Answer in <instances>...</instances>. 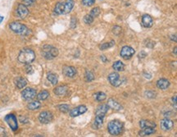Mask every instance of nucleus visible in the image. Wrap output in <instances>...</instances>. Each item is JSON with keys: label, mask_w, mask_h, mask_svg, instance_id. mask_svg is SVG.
I'll list each match as a JSON object with an SVG mask.
<instances>
[{"label": "nucleus", "mask_w": 177, "mask_h": 137, "mask_svg": "<svg viewBox=\"0 0 177 137\" xmlns=\"http://www.w3.org/2000/svg\"><path fill=\"white\" fill-rule=\"evenodd\" d=\"M155 131H156V130H155L154 127L144 128L139 132V135L140 136H147V135H150L155 133Z\"/></svg>", "instance_id": "21"}, {"label": "nucleus", "mask_w": 177, "mask_h": 137, "mask_svg": "<svg viewBox=\"0 0 177 137\" xmlns=\"http://www.w3.org/2000/svg\"><path fill=\"white\" fill-rule=\"evenodd\" d=\"M172 101H173V103L177 104V95L174 96V97H172Z\"/></svg>", "instance_id": "44"}, {"label": "nucleus", "mask_w": 177, "mask_h": 137, "mask_svg": "<svg viewBox=\"0 0 177 137\" xmlns=\"http://www.w3.org/2000/svg\"><path fill=\"white\" fill-rule=\"evenodd\" d=\"M62 73H63L64 76H66V77H69V78H73L75 77L77 73V71L76 69L74 67V66H64L63 68H62Z\"/></svg>", "instance_id": "12"}, {"label": "nucleus", "mask_w": 177, "mask_h": 137, "mask_svg": "<svg viewBox=\"0 0 177 137\" xmlns=\"http://www.w3.org/2000/svg\"><path fill=\"white\" fill-rule=\"evenodd\" d=\"M22 99L26 101H31L33 100L34 98H36L37 96V91L35 89L30 88V87H27V88L24 89L22 91Z\"/></svg>", "instance_id": "5"}, {"label": "nucleus", "mask_w": 177, "mask_h": 137, "mask_svg": "<svg viewBox=\"0 0 177 137\" xmlns=\"http://www.w3.org/2000/svg\"><path fill=\"white\" fill-rule=\"evenodd\" d=\"M47 79L53 86H56L58 83V78L56 74L53 73V72H48L47 74Z\"/></svg>", "instance_id": "22"}, {"label": "nucleus", "mask_w": 177, "mask_h": 137, "mask_svg": "<svg viewBox=\"0 0 177 137\" xmlns=\"http://www.w3.org/2000/svg\"><path fill=\"white\" fill-rule=\"evenodd\" d=\"M9 29L16 34H22V35H26L30 33V30L28 29V27L18 22H11L9 24Z\"/></svg>", "instance_id": "4"}, {"label": "nucleus", "mask_w": 177, "mask_h": 137, "mask_svg": "<svg viewBox=\"0 0 177 137\" xmlns=\"http://www.w3.org/2000/svg\"><path fill=\"white\" fill-rule=\"evenodd\" d=\"M5 122L7 123V125L9 126L12 131H16L18 129V123H17V119L14 114H7L4 118Z\"/></svg>", "instance_id": "7"}, {"label": "nucleus", "mask_w": 177, "mask_h": 137, "mask_svg": "<svg viewBox=\"0 0 177 137\" xmlns=\"http://www.w3.org/2000/svg\"><path fill=\"white\" fill-rule=\"evenodd\" d=\"M75 2L73 0H66L63 2V14H67L69 12H71L72 8L74 7Z\"/></svg>", "instance_id": "16"}, {"label": "nucleus", "mask_w": 177, "mask_h": 137, "mask_svg": "<svg viewBox=\"0 0 177 137\" xmlns=\"http://www.w3.org/2000/svg\"><path fill=\"white\" fill-rule=\"evenodd\" d=\"M2 20H3V17H2V16H0V23L2 22Z\"/></svg>", "instance_id": "46"}, {"label": "nucleus", "mask_w": 177, "mask_h": 137, "mask_svg": "<svg viewBox=\"0 0 177 137\" xmlns=\"http://www.w3.org/2000/svg\"><path fill=\"white\" fill-rule=\"evenodd\" d=\"M19 120L22 123H27V122H28V119H27V118H25V119H23V117H22V116H21V117H20Z\"/></svg>", "instance_id": "42"}, {"label": "nucleus", "mask_w": 177, "mask_h": 137, "mask_svg": "<svg viewBox=\"0 0 177 137\" xmlns=\"http://www.w3.org/2000/svg\"><path fill=\"white\" fill-rule=\"evenodd\" d=\"M112 32L113 34H116V35H118L121 33V27L118 26H115L112 28Z\"/></svg>", "instance_id": "35"}, {"label": "nucleus", "mask_w": 177, "mask_h": 137, "mask_svg": "<svg viewBox=\"0 0 177 137\" xmlns=\"http://www.w3.org/2000/svg\"><path fill=\"white\" fill-rule=\"evenodd\" d=\"M94 99L98 101V102H102V101H104L107 98V95H106L105 93L103 92H98V93L94 94Z\"/></svg>", "instance_id": "29"}, {"label": "nucleus", "mask_w": 177, "mask_h": 137, "mask_svg": "<svg viewBox=\"0 0 177 137\" xmlns=\"http://www.w3.org/2000/svg\"><path fill=\"white\" fill-rule=\"evenodd\" d=\"M142 24L146 28H150L153 25V20L152 17L148 14H145L142 17Z\"/></svg>", "instance_id": "15"}, {"label": "nucleus", "mask_w": 177, "mask_h": 137, "mask_svg": "<svg viewBox=\"0 0 177 137\" xmlns=\"http://www.w3.org/2000/svg\"><path fill=\"white\" fill-rule=\"evenodd\" d=\"M87 107L85 105H80L76 108H73L70 111V116L71 118H76V117H78V116L81 115V114H84L85 113L87 112Z\"/></svg>", "instance_id": "11"}, {"label": "nucleus", "mask_w": 177, "mask_h": 137, "mask_svg": "<svg viewBox=\"0 0 177 137\" xmlns=\"http://www.w3.org/2000/svg\"><path fill=\"white\" fill-rule=\"evenodd\" d=\"M5 136H7V132H6V131H5L4 128L2 127H0V137H5Z\"/></svg>", "instance_id": "40"}, {"label": "nucleus", "mask_w": 177, "mask_h": 137, "mask_svg": "<svg viewBox=\"0 0 177 137\" xmlns=\"http://www.w3.org/2000/svg\"><path fill=\"white\" fill-rule=\"evenodd\" d=\"M100 12H101L100 8H99V7H93V9L91 10V12H90V13H89V14H90L91 16H92V17L94 18V17H98V16H99V14H100Z\"/></svg>", "instance_id": "32"}, {"label": "nucleus", "mask_w": 177, "mask_h": 137, "mask_svg": "<svg viewBox=\"0 0 177 137\" xmlns=\"http://www.w3.org/2000/svg\"><path fill=\"white\" fill-rule=\"evenodd\" d=\"M108 81L110 82L112 86L118 87L121 85V81L120 79V75L117 72H112V73L109 74L108 76Z\"/></svg>", "instance_id": "10"}, {"label": "nucleus", "mask_w": 177, "mask_h": 137, "mask_svg": "<svg viewBox=\"0 0 177 137\" xmlns=\"http://www.w3.org/2000/svg\"><path fill=\"white\" fill-rule=\"evenodd\" d=\"M112 68L116 71H123L125 69V64L121 61H116L112 64Z\"/></svg>", "instance_id": "26"}, {"label": "nucleus", "mask_w": 177, "mask_h": 137, "mask_svg": "<svg viewBox=\"0 0 177 137\" xmlns=\"http://www.w3.org/2000/svg\"><path fill=\"white\" fill-rule=\"evenodd\" d=\"M57 108L60 112L63 113H68L70 111V106L68 104H60V105L57 106Z\"/></svg>", "instance_id": "30"}, {"label": "nucleus", "mask_w": 177, "mask_h": 137, "mask_svg": "<svg viewBox=\"0 0 177 137\" xmlns=\"http://www.w3.org/2000/svg\"><path fill=\"white\" fill-rule=\"evenodd\" d=\"M108 109H109V107H108V104H100L99 106H98V108L96 109L95 117L104 118L105 115L108 113Z\"/></svg>", "instance_id": "13"}, {"label": "nucleus", "mask_w": 177, "mask_h": 137, "mask_svg": "<svg viewBox=\"0 0 177 137\" xmlns=\"http://www.w3.org/2000/svg\"><path fill=\"white\" fill-rule=\"evenodd\" d=\"M140 126L141 129L147 127H156V123L148 120H141L140 122Z\"/></svg>", "instance_id": "23"}, {"label": "nucleus", "mask_w": 177, "mask_h": 137, "mask_svg": "<svg viewBox=\"0 0 177 137\" xmlns=\"http://www.w3.org/2000/svg\"><path fill=\"white\" fill-rule=\"evenodd\" d=\"M157 86L160 90H167L170 86V81L167 79H160L157 81Z\"/></svg>", "instance_id": "20"}, {"label": "nucleus", "mask_w": 177, "mask_h": 137, "mask_svg": "<svg viewBox=\"0 0 177 137\" xmlns=\"http://www.w3.org/2000/svg\"><path fill=\"white\" fill-rule=\"evenodd\" d=\"M34 59H35V53L33 49H29V48L22 49L17 57L18 62L25 65L31 64L34 61Z\"/></svg>", "instance_id": "1"}, {"label": "nucleus", "mask_w": 177, "mask_h": 137, "mask_svg": "<svg viewBox=\"0 0 177 137\" xmlns=\"http://www.w3.org/2000/svg\"><path fill=\"white\" fill-rule=\"evenodd\" d=\"M38 119H39V123L42 124H49L53 119V113L49 111H43L39 113Z\"/></svg>", "instance_id": "6"}, {"label": "nucleus", "mask_w": 177, "mask_h": 137, "mask_svg": "<svg viewBox=\"0 0 177 137\" xmlns=\"http://www.w3.org/2000/svg\"><path fill=\"white\" fill-rule=\"evenodd\" d=\"M35 2V0H22V3L26 6V7H29V6H31Z\"/></svg>", "instance_id": "36"}, {"label": "nucleus", "mask_w": 177, "mask_h": 137, "mask_svg": "<svg viewBox=\"0 0 177 137\" xmlns=\"http://www.w3.org/2000/svg\"><path fill=\"white\" fill-rule=\"evenodd\" d=\"M173 127H174V123L171 119L164 118V119H162L161 121V128L165 131L171 130Z\"/></svg>", "instance_id": "14"}, {"label": "nucleus", "mask_w": 177, "mask_h": 137, "mask_svg": "<svg viewBox=\"0 0 177 137\" xmlns=\"http://www.w3.org/2000/svg\"><path fill=\"white\" fill-rule=\"evenodd\" d=\"M109 107V108H112L113 110H121L123 108V107L120 105V103H118L117 101H116L115 99H109L108 101V103H107Z\"/></svg>", "instance_id": "17"}, {"label": "nucleus", "mask_w": 177, "mask_h": 137, "mask_svg": "<svg viewBox=\"0 0 177 137\" xmlns=\"http://www.w3.org/2000/svg\"><path fill=\"white\" fill-rule=\"evenodd\" d=\"M173 53H174L175 54H176V55H177V47L174 48V49H173Z\"/></svg>", "instance_id": "45"}, {"label": "nucleus", "mask_w": 177, "mask_h": 137, "mask_svg": "<svg viewBox=\"0 0 177 137\" xmlns=\"http://www.w3.org/2000/svg\"><path fill=\"white\" fill-rule=\"evenodd\" d=\"M16 14H17V17H19L20 19H25L29 14V10L26 6H25L23 3H20L16 10Z\"/></svg>", "instance_id": "9"}, {"label": "nucleus", "mask_w": 177, "mask_h": 137, "mask_svg": "<svg viewBox=\"0 0 177 137\" xmlns=\"http://www.w3.org/2000/svg\"><path fill=\"white\" fill-rule=\"evenodd\" d=\"M145 95L147 96L148 98H155L156 97V93L154 91H146L145 92Z\"/></svg>", "instance_id": "39"}, {"label": "nucleus", "mask_w": 177, "mask_h": 137, "mask_svg": "<svg viewBox=\"0 0 177 137\" xmlns=\"http://www.w3.org/2000/svg\"><path fill=\"white\" fill-rule=\"evenodd\" d=\"M59 51L56 47L52 46L49 44H45L42 47L41 55L47 60H53L58 56Z\"/></svg>", "instance_id": "2"}, {"label": "nucleus", "mask_w": 177, "mask_h": 137, "mask_svg": "<svg viewBox=\"0 0 177 137\" xmlns=\"http://www.w3.org/2000/svg\"><path fill=\"white\" fill-rule=\"evenodd\" d=\"M101 60H102L103 62H108V59H107V58H106L104 55H102V56H101Z\"/></svg>", "instance_id": "43"}, {"label": "nucleus", "mask_w": 177, "mask_h": 137, "mask_svg": "<svg viewBox=\"0 0 177 137\" xmlns=\"http://www.w3.org/2000/svg\"><path fill=\"white\" fill-rule=\"evenodd\" d=\"M54 12L57 15L63 14V2H57L54 7Z\"/></svg>", "instance_id": "27"}, {"label": "nucleus", "mask_w": 177, "mask_h": 137, "mask_svg": "<svg viewBox=\"0 0 177 137\" xmlns=\"http://www.w3.org/2000/svg\"><path fill=\"white\" fill-rule=\"evenodd\" d=\"M40 107H41V103H40L39 100L32 101V102H30V103L27 104V108H28L29 110L31 111L37 110V109H39Z\"/></svg>", "instance_id": "24"}, {"label": "nucleus", "mask_w": 177, "mask_h": 137, "mask_svg": "<svg viewBox=\"0 0 177 137\" xmlns=\"http://www.w3.org/2000/svg\"><path fill=\"white\" fill-rule=\"evenodd\" d=\"M95 0H82V4L85 7H90L94 4Z\"/></svg>", "instance_id": "34"}, {"label": "nucleus", "mask_w": 177, "mask_h": 137, "mask_svg": "<svg viewBox=\"0 0 177 137\" xmlns=\"http://www.w3.org/2000/svg\"><path fill=\"white\" fill-rule=\"evenodd\" d=\"M114 44H115V41H114V40H112V41L110 42H106V43H103V44H100L99 49H100V50H106V49L114 46Z\"/></svg>", "instance_id": "28"}, {"label": "nucleus", "mask_w": 177, "mask_h": 137, "mask_svg": "<svg viewBox=\"0 0 177 137\" xmlns=\"http://www.w3.org/2000/svg\"><path fill=\"white\" fill-rule=\"evenodd\" d=\"M93 19L94 18L90 14H87L84 17V22L87 25H90L91 23H93Z\"/></svg>", "instance_id": "33"}, {"label": "nucleus", "mask_w": 177, "mask_h": 137, "mask_svg": "<svg viewBox=\"0 0 177 137\" xmlns=\"http://www.w3.org/2000/svg\"><path fill=\"white\" fill-rule=\"evenodd\" d=\"M14 84L16 87L18 89H23L25 88L27 85V81L26 79L23 78V77H17V78L14 80Z\"/></svg>", "instance_id": "19"}, {"label": "nucleus", "mask_w": 177, "mask_h": 137, "mask_svg": "<svg viewBox=\"0 0 177 137\" xmlns=\"http://www.w3.org/2000/svg\"><path fill=\"white\" fill-rule=\"evenodd\" d=\"M124 124L119 120H112L108 124V132L112 135H119L123 131Z\"/></svg>", "instance_id": "3"}, {"label": "nucleus", "mask_w": 177, "mask_h": 137, "mask_svg": "<svg viewBox=\"0 0 177 137\" xmlns=\"http://www.w3.org/2000/svg\"><path fill=\"white\" fill-rule=\"evenodd\" d=\"M170 39H171V40H172V41L177 42V33L176 34H172V35H171V36H170Z\"/></svg>", "instance_id": "41"}, {"label": "nucleus", "mask_w": 177, "mask_h": 137, "mask_svg": "<svg viewBox=\"0 0 177 137\" xmlns=\"http://www.w3.org/2000/svg\"><path fill=\"white\" fill-rule=\"evenodd\" d=\"M135 54V50L133 48L130 46H124L120 50V57L124 58L125 60H128L130 59L134 56V54Z\"/></svg>", "instance_id": "8"}, {"label": "nucleus", "mask_w": 177, "mask_h": 137, "mask_svg": "<svg viewBox=\"0 0 177 137\" xmlns=\"http://www.w3.org/2000/svg\"><path fill=\"white\" fill-rule=\"evenodd\" d=\"M54 94L57 96H64L66 95L68 92V87L66 86H57L54 89Z\"/></svg>", "instance_id": "18"}, {"label": "nucleus", "mask_w": 177, "mask_h": 137, "mask_svg": "<svg viewBox=\"0 0 177 137\" xmlns=\"http://www.w3.org/2000/svg\"><path fill=\"white\" fill-rule=\"evenodd\" d=\"M85 80H86V81H88V82H90V81H93V80H94V74H93L91 71L86 70Z\"/></svg>", "instance_id": "31"}, {"label": "nucleus", "mask_w": 177, "mask_h": 137, "mask_svg": "<svg viewBox=\"0 0 177 137\" xmlns=\"http://www.w3.org/2000/svg\"><path fill=\"white\" fill-rule=\"evenodd\" d=\"M49 97V92L46 90L44 91H41L39 94H37L36 98L38 99V100L39 101H44L46 100Z\"/></svg>", "instance_id": "25"}, {"label": "nucleus", "mask_w": 177, "mask_h": 137, "mask_svg": "<svg viewBox=\"0 0 177 137\" xmlns=\"http://www.w3.org/2000/svg\"><path fill=\"white\" fill-rule=\"evenodd\" d=\"M76 25H77V20H76V17H72L71 19V24H70V27L71 29H75L76 27Z\"/></svg>", "instance_id": "38"}, {"label": "nucleus", "mask_w": 177, "mask_h": 137, "mask_svg": "<svg viewBox=\"0 0 177 137\" xmlns=\"http://www.w3.org/2000/svg\"><path fill=\"white\" fill-rule=\"evenodd\" d=\"M25 71H26L27 74L33 73V67H32V66L30 64H26V65Z\"/></svg>", "instance_id": "37"}]
</instances>
